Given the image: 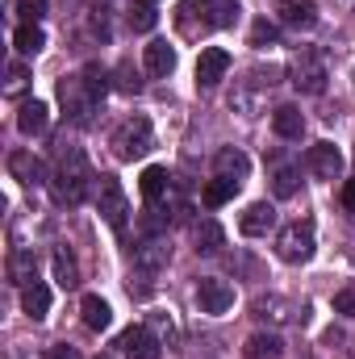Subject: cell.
Masks as SVG:
<instances>
[{
	"instance_id": "6",
	"label": "cell",
	"mask_w": 355,
	"mask_h": 359,
	"mask_svg": "<svg viewBox=\"0 0 355 359\" xmlns=\"http://www.w3.org/2000/svg\"><path fill=\"white\" fill-rule=\"evenodd\" d=\"M59 100H63V109L72 113V121H76V126H84V121H88V113L96 109V96L88 92L84 76H67V80H59Z\"/></svg>"
},
{
	"instance_id": "16",
	"label": "cell",
	"mask_w": 355,
	"mask_h": 359,
	"mask_svg": "<svg viewBox=\"0 0 355 359\" xmlns=\"http://www.w3.org/2000/svg\"><path fill=\"white\" fill-rule=\"evenodd\" d=\"M280 21L293 29H314L318 25V4L314 0H280Z\"/></svg>"
},
{
	"instance_id": "35",
	"label": "cell",
	"mask_w": 355,
	"mask_h": 359,
	"mask_svg": "<svg viewBox=\"0 0 355 359\" xmlns=\"http://www.w3.org/2000/svg\"><path fill=\"white\" fill-rule=\"evenodd\" d=\"M25 80H29V76H25V67H21V63H8V84H4V92H8V96H17V92L25 88Z\"/></svg>"
},
{
	"instance_id": "11",
	"label": "cell",
	"mask_w": 355,
	"mask_h": 359,
	"mask_svg": "<svg viewBox=\"0 0 355 359\" xmlns=\"http://www.w3.org/2000/svg\"><path fill=\"white\" fill-rule=\"evenodd\" d=\"M168 259H172V247H168L163 238H147V243H138V247H134V271L155 276V271L168 268Z\"/></svg>"
},
{
	"instance_id": "20",
	"label": "cell",
	"mask_w": 355,
	"mask_h": 359,
	"mask_svg": "<svg viewBox=\"0 0 355 359\" xmlns=\"http://www.w3.org/2000/svg\"><path fill=\"white\" fill-rule=\"evenodd\" d=\"M192 243H196V251H201V255H213V251H222L226 230H222L213 217H201V222L192 226Z\"/></svg>"
},
{
	"instance_id": "13",
	"label": "cell",
	"mask_w": 355,
	"mask_h": 359,
	"mask_svg": "<svg viewBox=\"0 0 355 359\" xmlns=\"http://www.w3.org/2000/svg\"><path fill=\"white\" fill-rule=\"evenodd\" d=\"M239 230H243L247 238H264L267 230H276V209H272L267 201L247 205V209H243V217H239Z\"/></svg>"
},
{
	"instance_id": "12",
	"label": "cell",
	"mask_w": 355,
	"mask_h": 359,
	"mask_svg": "<svg viewBox=\"0 0 355 359\" xmlns=\"http://www.w3.org/2000/svg\"><path fill=\"white\" fill-rule=\"evenodd\" d=\"M8 176L17 180V184H46V163L34 155V151H13L8 155Z\"/></svg>"
},
{
	"instance_id": "23",
	"label": "cell",
	"mask_w": 355,
	"mask_h": 359,
	"mask_svg": "<svg viewBox=\"0 0 355 359\" xmlns=\"http://www.w3.org/2000/svg\"><path fill=\"white\" fill-rule=\"evenodd\" d=\"M55 280H59V288H76L80 284V264H76V255H72V247H55Z\"/></svg>"
},
{
	"instance_id": "4",
	"label": "cell",
	"mask_w": 355,
	"mask_h": 359,
	"mask_svg": "<svg viewBox=\"0 0 355 359\" xmlns=\"http://www.w3.org/2000/svg\"><path fill=\"white\" fill-rule=\"evenodd\" d=\"M96 209H100V217L121 234L126 230V217H130V201H126V192H121V184L113 176H100L96 180Z\"/></svg>"
},
{
	"instance_id": "29",
	"label": "cell",
	"mask_w": 355,
	"mask_h": 359,
	"mask_svg": "<svg viewBox=\"0 0 355 359\" xmlns=\"http://www.w3.org/2000/svg\"><path fill=\"white\" fill-rule=\"evenodd\" d=\"M138 188H142V196L155 205V201L168 192V168H147V172H142V180H138Z\"/></svg>"
},
{
	"instance_id": "38",
	"label": "cell",
	"mask_w": 355,
	"mask_h": 359,
	"mask_svg": "<svg viewBox=\"0 0 355 359\" xmlns=\"http://www.w3.org/2000/svg\"><path fill=\"white\" fill-rule=\"evenodd\" d=\"M343 205H347V213H355V180L343 184Z\"/></svg>"
},
{
	"instance_id": "1",
	"label": "cell",
	"mask_w": 355,
	"mask_h": 359,
	"mask_svg": "<svg viewBox=\"0 0 355 359\" xmlns=\"http://www.w3.org/2000/svg\"><path fill=\"white\" fill-rule=\"evenodd\" d=\"M51 180H55V196H59L63 205H80L92 188V172H88L84 151H80V147H63V151H59V168H55Z\"/></svg>"
},
{
	"instance_id": "25",
	"label": "cell",
	"mask_w": 355,
	"mask_h": 359,
	"mask_svg": "<svg viewBox=\"0 0 355 359\" xmlns=\"http://www.w3.org/2000/svg\"><path fill=\"white\" fill-rule=\"evenodd\" d=\"M243 351H247V359H280L284 355V343L276 334H251Z\"/></svg>"
},
{
	"instance_id": "40",
	"label": "cell",
	"mask_w": 355,
	"mask_h": 359,
	"mask_svg": "<svg viewBox=\"0 0 355 359\" xmlns=\"http://www.w3.org/2000/svg\"><path fill=\"white\" fill-rule=\"evenodd\" d=\"M335 4H343V8H355V0H335Z\"/></svg>"
},
{
	"instance_id": "36",
	"label": "cell",
	"mask_w": 355,
	"mask_h": 359,
	"mask_svg": "<svg viewBox=\"0 0 355 359\" xmlns=\"http://www.w3.org/2000/svg\"><path fill=\"white\" fill-rule=\"evenodd\" d=\"M335 313H343V318H355V288H343V292H335Z\"/></svg>"
},
{
	"instance_id": "21",
	"label": "cell",
	"mask_w": 355,
	"mask_h": 359,
	"mask_svg": "<svg viewBox=\"0 0 355 359\" xmlns=\"http://www.w3.org/2000/svg\"><path fill=\"white\" fill-rule=\"evenodd\" d=\"M8 280H13L17 288H25V284H34V280H38V259H34V251L17 247V251L8 255Z\"/></svg>"
},
{
	"instance_id": "30",
	"label": "cell",
	"mask_w": 355,
	"mask_h": 359,
	"mask_svg": "<svg viewBox=\"0 0 355 359\" xmlns=\"http://www.w3.org/2000/svg\"><path fill=\"white\" fill-rule=\"evenodd\" d=\"M297 188H301V172H297V168H276V176H272V192H276L280 201L297 196Z\"/></svg>"
},
{
	"instance_id": "7",
	"label": "cell",
	"mask_w": 355,
	"mask_h": 359,
	"mask_svg": "<svg viewBox=\"0 0 355 359\" xmlns=\"http://www.w3.org/2000/svg\"><path fill=\"white\" fill-rule=\"evenodd\" d=\"M305 168L318 180H339L343 176V151H339L335 142H314V147L305 151Z\"/></svg>"
},
{
	"instance_id": "22",
	"label": "cell",
	"mask_w": 355,
	"mask_h": 359,
	"mask_svg": "<svg viewBox=\"0 0 355 359\" xmlns=\"http://www.w3.org/2000/svg\"><path fill=\"white\" fill-rule=\"evenodd\" d=\"M80 313H84V326H88V330H109V322H113L109 301H105V297H96V292H88V297L80 301Z\"/></svg>"
},
{
	"instance_id": "33",
	"label": "cell",
	"mask_w": 355,
	"mask_h": 359,
	"mask_svg": "<svg viewBox=\"0 0 355 359\" xmlns=\"http://www.w3.org/2000/svg\"><path fill=\"white\" fill-rule=\"evenodd\" d=\"M17 13L25 17V25H38L46 17V0H17Z\"/></svg>"
},
{
	"instance_id": "15",
	"label": "cell",
	"mask_w": 355,
	"mask_h": 359,
	"mask_svg": "<svg viewBox=\"0 0 355 359\" xmlns=\"http://www.w3.org/2000/svg\"><path fill=\"white\" fill-rule=\"evenodd\" d=\"M46 126H51V109H46L42 100H25V104L17 109V130H21L25 138L46 134Z\"/></svg>"
},
{
	"instance_id": "34",
	"label": "cell",
	"mask_w": 355,
	"mask_h": 359,
	"mask_svg": "<svg viewBox=\"0 0 355 359\" xmlns=\"http://www.w3.org/2000/svg\"><path fill=\"white\" fill-rule=\"evenodd\" d=\"M272 42H276V25H272V21H255V25H251V46H272Z\"/></svg>"
},
{
	"instance_id": "5",
	"label": "cell",
	"mask_w": 355,
	"mask_h": 359,
	"mask_svg": "<svg viewBox=\"0 0 355 359\" xmlns=\"http://www.w3.org/2000/svg\"><path fill=\"white\" fill-rule=\"evenodd\" d=\"M326 63H322V55L318 50H301L297 59H293V88L305 92V96H322L326 92Z\"/></svg>"
},
{
	"instance_id": "41",
	"label": "cell",
	"mask_w": 355,
	"mask_h": 359,
	"mask_svg": "<svg viewBox=\"0 0 355 359\" xmlns=\"http://www.w3.org/2000/svg\"><path fill=\"white\" fill-rule=\"evenodd\" d=\"M96 359H109V355H96Z\"/></svg>"
},
{
	"instance_id": "24",
	"label": "cell",
	"mask_w": 355,
	"mask_h": 359,
	"mask_svg": "<svg viewBox=\"0 0 355 359\" xmlns=\"http://www.w3.org/2000/svg\"><path fill=\"white\" fill-rule=\"evenodd\" d=\"M234 192H239V180L217 176V180H209V184H205L201 201H205V209H222V205H230V201H234Z\"/></svg>"
},
{
	"instance_id": "32",
	"label": "cell",
	"mask_w": 355,
	"mask_h": 359,
	"mask_svg": "<svg viewBox=\"0 0 355 359\" xmlns=\"http://www.w3.org/2000/svg\"><path fill=\"white\" fill-rule=\"evenodd\" d=\"M239 13H243V8H239L234 0H222V4L213 8V17H209V25H213V29H230V25L239 21Z\"/></svg>"
},
{
	"instance_id": "9",
	"label": "cell",
	"mask_w": 355,
	"mask_h": 359,
	"mask_svg": "<svg viewBox=\"0 0 355 359\" xmlns=\"http://www.w3.org/2000/svg\"><path fill=\"white\" fill-rule=\"evenodd\" d=\"M196 305H201V313H226V309L234 305V288H230L226 280L209 276V280L196 284Z\"/></svg>"
},
{
	"instance_id": "2",
	"label": "cell",
	"mask_w": 355,
	"mask_h": 359,
	"mask_svg": "<svg viewBox=\"0 0 355 359\" xmlns=\"http://www.w3.org/2000/svg\"><path fill=\"white\" fill-rule=\"evenodd\" d=\"M151 151V121L147 117H126L117 130H113V155L117 159H142Z\"/></svg>"
},
{
	"instance_id": "37",
	"label": "cell",
	"mask_w": 355,
	"mask_h": 359,
	"mask_svg": "<svg viewBox=\"0 0 355 359\" xmlns=\"http://www.w3.org/2000/svg\"><path fill=\"white\" fill-rule=\"evenodd\" d=\"M117 80H121V84H117L121 92H138V80H134V72H130V63H121V67H117Z\"/></svg>"
},
{
	"instance_id": "42",
	"label": "cell",
	"mask_w": 355,
	"mask_h": 359,
	"mask_svg": "<svg viewBox=\"0 0 355 359\" xmlns=\"http://www.w3.org/2000/svg\"><path fill=\"white\" fill-rule=\"evenodd\" d=\"M151 4H155V0H151Z\"/></svg>"
},
{
	"instance_id": "18",
	"label": "cell",
	"mask_w": 355,
	"mask_h": 359,
	"mask_svg": "<svg viewBox=\"0 0 355 359\" xmlns=\"http://www.w3.org/2000/svg\"><path fill=\"white\" fill-rule=\"evenodd\" d=\"M213 168H217V176H226V180H243L251 172V159H247L239 147H222V151L213 155Z\"/></svg>"
},
{
	"instance_id": "39",
	"label": "cell",
	"mask_w": 355,
	"mask_h": 359,
	"mask_svg": "<svg viewBox=\"0 0 355 359\" xmlns=\"http://www.w3.org/2000/svg\"><path fill=\"white\" fill-rule=\"evenodd\" d=\"M51 359H80V355H76L72 347H55V351H51Z\"/></svg>"
},
{
	"instance_id": "27",
	"label": "cell",
	"mask_w": 355,
	"mask_h": 359,
	"mask_svg": "<svg viewBox=\"0 0 355 359\" xmlns=\"http://www.w3.org/2000/svg\"><path fill=\"white\" fill-rule=\"evenodd\" d=\"M13 46H17V55H38V50L46 46V34H42L38 25H17Z\"/></svg>"
},
{
	"instance_id": "28",
	"label": "cell",
	"mask_w": 355,
	"mask_h": 359,
	"mask_svg": "<svg viewBox=\"0 0 355 359\" xmlns=\"http://www.w3.org/2000/svg\"><path fill=\"white\" fill-rule=\"evenodd\" d=\"M293 313H297V309H293L284 297H260V301H255V318H264V322L267 318H272V322H288Z\"/></svg>"
},
{
	"instance_id": "8",
	"label": "cell",
	"mask_w": 355,
	"mask_h": 359,
	"mask_svg": "<svg viewBox=\"0 0 355 359\" xmlns=\"http://www.w3.org/2000/svg\"><path fill=\"white\" fill-rule=\"evenodd\" d=\"M230 72V55L222 46H205L196 59V88H217Z\"/></svg>"
},
{
	"instance_id": "10",
	"label": "cell",
	"mask_w": 355,
	"mask_h": 359,
	"mask_svg": "<svg viewBox=\"0 0 355 359\" xmlns=\"http://www.w3.org/2000/svg\"><path fill=\"white\" fill-rule=\"evenodd\" d=\"M121 351H126V359H159L163 343H159V334L151 326H130L121 334Z\"/></svg>"
},
{
	"instance_id": "19",
	"label": "cell",
	"mask_w": 355,
	"mask_h": 359,
	"mask_svg": "<svg viewBox=\"0 0 355 359\" xmlns=\"http://www.w3.org/2000/svg\"><path fill=\"white\" fill-rule=\"evenodd\" d=\"M272 130H276L280 138H288V142L301 138V134H305V117H301V109H297V104H280V109L272 113Z\"/></svg>"
},
{
	"instance_id": "3",
	"label": "cell",
	"mask_w": 355,
	"mask_h": 359,
	"mask_svg": "<svg viewBox=\"0 0 355 359\" xmlns=\"http://www.w3.org/2000/svg\"><path fill=\"white\" fill-rule=\"evenodd\" d=\"M276 255L284 264H309L314 259V226L309 222H293L276 234Z\"/></svg>"
},
{
	"instance_id": "14",
	"label": "cell",
	"mask_w": 355,
	"mask_h": 359,
	"mask_svg": "<svg viewBox=\"0 0 355 359\" xmlns=\"http://www.w3.org/2000/svg\"><path fill=\"white\" fill-rule=\"evenodd\" d=\"M142 63H147V72L151 76H172L176 72V46L172 42H163V38H155V42H147L142 46Z\"/></svg>"
},
{
	"instance_id": "17",
	"label": "cell",
	"mask_w": 355,
	"mask_h": 359,
	"mask_svg": "<svg viewBox=\"0 0 355 359\" xmlns=\"http://www.w3.org/2000/svg\"><path fill=\"white\" fill-rule=\"evenodd\" d=\"M21 309H25V318H34V322H42V318L51 313V288H46L42 280H34V284H25V288H21Z\"/></svg>"
},
{
	"instance_id": "26",
	"label": "cell",
	"mask_w": 355,
	"mask_h": 359,
	"mask_svg": "<svg viewBox=\"0 0 355 359\" xmlns=\"http://www.w3.org/2000/svg\"><path fill=\"white\" fill-rule=\"evenodd\" d=\"M126 21H130V29H134V34H151V29L159 25V13H155V4H151V0H138V4L130 8V17H126Z\"/></svg>"
},
{
	"instance_id": "31",
	"label": "cell",
	"mask_w": 355,
	"mask_h": 359,
	"mask_svg": "<svg viewBox=\"0 0 355 359\" xmlns=\"http://www.w3.org/2000/svg\"><path fill=\"white\" fill-rule=\"evenodd\" d=\"M80 76H84V84H88V92L96 96V100H100V96L109 92V72H105L100 63H88V67H84Z\"/></svg>"
}]
</instances>
